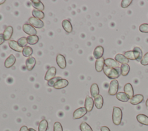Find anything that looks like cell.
I'll return each mask as SVG.
<instances>
[{
  "label": "cell",
  "mask_w": 148,
  "mask_h": 131,
  "mask_svg": "<svg viewBox=\"0 0 148 131\" xmlns=\"http://www.w3.org/2000/svg\"><path fill=\"white\" fill-rule=\"evenodd\" d=\"M124 55L128 59L131 60H135V55L133 51H125L124 54Z\"/></svg>",
  "instance_id": "e575fe53"
},
{
  "label": "cell",
  "mask_w": 148,
  "mask_h": 131,
  "mask_svg": "<svg viewBox=\"0 0 148 131\" xmlns=\"http://www.w3.org/2000/svg\"><path fill=\"white\" fill-rule=\"evenodd\" d=\"M137 121L141 124L148 126V117L143 114H139L136 116Z\"/></svg>",
  "instance_id": "cb8c5ba5"
},
{
  "label": "cell",
  "mask_w": 148,
  "mask_h": 131,
  "mask_svg": "<svg viewBox=\"0 0 148 131\" xmlns=\"http://www.w3.org/2000/svg\"><path fill=\"white\" fill-rule=\"evenodd\" d=\"M56 62L58 65V66L61 68V69H65L66 66V62L65 57L61 54H58L57 57H56Z\"/></svg>",
  "instance_id": "52a82bcc"
},
{
  "label": "cell",
  "mask_w": 148,
  "mask_h": 131,
  "mask_svg": "<svg viewBox=\"0 0 148 131\" xmlns=\"http://www.w3.org/2000/svg\"><path fill=\"white\" fill-rule=\"evenodd\" d=\"M48 128V122L46 119H42L38 126V131H46Z\"/></svg>",
  "instance_id": "4dcf8cb0"
},
{
  "label": "cell",
  "mask_w": 148,
  "mask_h": 131,
  "mask_svg": "<svg viewBox=\"0 0 148 131\" xmlns=\"http://www.w3.org/2000/svg\"><path fill=\"white\" fill-rule=\"evenodd\" d=\"M119 89V82L117 80H113L110 81L108 93L111 95L113 96L117 94V91Z\"/></svg>",
  "instance_id": "3957f363"
},
{
  "label": "cell",
  "mask_w": 148,
  "mask_h": 131,
  "mask_svg": "<svg viewBox=\"0 0 148 131\" xmlns=\"http://www.w3.org/2000/svg\"><path fill=\"white\" fill-rule=\"evenodd\" d=\"M62 78L60 76H57V77H55L53 78H52L51 80H50V81H48L47 84L50 87H54V85H55V84L60 80H61Z\"/></svg>",
  "instance_id": "d590c367"
},
{
  "label": "cell",
  "mask_w": 148,
  "mask_h": 131,
  "mask_svg": "<svg viewBox=\"0 0 148 131\" xmlns=\"http://www.w3.org/2000/svg\"><path fill=\"white\" fill-rule=\"evenodd\" d=\"M103 52H104L103 47L101 46H98L95 48L93 51V56L95 59H99L102 57Z\"/></svg>",
  "instance_id": "2e32d148"
},
{
  "label": "cell",
  "mask_w": 148,
  "mask_h": 131,
  "mask_svg": "<svg viewBox=\"0 0 148 131\" xmlns=\"http://www.w3.org/2000/svg\"><path fill=\"white\" fill-rule=\"evenodd\" d=\"M32 6L37 10L40 11H43L45 9L44 5L39 0H32L31 1Z\"/></svg>",
  "instance_id": "484cf974"
},
{
  "label": "cell",
  "mask_w": 148,
  "mask_h": 131,
  "mask_svg": "<svg viewBox=\"0 0 148 131\" xmlns=\"http://www.w3.org/2000/svg\"><path fill=\"white\" fill-rule=\"evenodd\" d=\"M143 99H144L143 95H142V94H136L134 95L131 99H130V102L131 104L133 105H137L142 103Z\"/></svg>",
  "instance_id": "8fae6325"
},
{
  "label": "cell",
  "mask_w": 148,
  "mask_h": 131,
  "mask_svg": "<svg viewBox=\"0 0 148 131\" xmlns=\"http://www.w3.org/2000/svg\"><path fill=\"white\" fill-rule=\"evenodd\" d=\"M139 29L141 32L148 33V24H146V23L142 24L139 26Z\"/></svg>",
  "instance_id": "8d00e7d4"
},
{
  "label": "cell",
  "mask_w": 148,
  "mask_h": 131,
  "mask_svg": "<svg viewBox=\"0 0 148 131\" xmlns=\"http://www.w3.org/2000/svg\"><path fill=\"white\" fill-rule=\"evenodd\" d=\"M53 131H63V128L60 122H56L54 123Z\"/></svg>",
  "instance_id": "74e56055"
},
{
  "label": "cell",
  "mask_w": 148,
  "mask_h": 131,
  "mask_svg": "<svg viewBox=\"0 0 148 131\" xmlns=\"http://www.w3.org/2000/svg\"><path fill=\"white\" fill-rule=\"evenodd\" d=\"M32 52H33V50L31 47L25 46L24 48H23L22 54L24 57H29L30 55H32Z\"/></svg>",
  "instance_id": "1f68e13d"
},
{
  "label": "cell",
  "mask_w": 148,
  "mask_h": 131,
  "mask_svg": "<svg viewBox=\"0 0 148 131\" xmlns=\"http://www.w3.org/2000/svg\"><path fill=\"white\" fill-rule=\"evenodd\" d=\"M13 32V28L12 26H8L3 31V36L5 40H9Z\"/></svg>",
  "instance_id": "e0dca14e"
},
{
  "label": "cell",
  "mask_w": 148,
  "mask_h": 131,
  "mask_svg": "<svg viewBox=\"0 0 148 131\" xmlns=\"http://www.w3.org/2000/svg\"><path fill=\"white\" fill-rule=\"evenodd\" d=\"M62 26L64 29L67 33H71L72 31V25L71 22L68 20H64L62 21Z\"/></svg>",
  "instance_id": "7402d4cb"
},
{
  "label": "cell",
  "mask_w": 148,
  "mask_h": 131,
  "mask_svg": "<svg viewBox=\"0 0 148 131\" xmlns=\"http://www.w3.org/2000/svg\"><path fill=\"white\" fill-rule=\"evenodd\" d=\"M130 67L128 64H121L120 67V73L123 76H126L129 73Z\"/></svg>",
  "instance_id": "83f0119b"
},
{
  "label": "cell",
  "mask_w": 148,
  "mask_h": 131,
  "mask_svg": "<svg viewBox=\"0 0 148 131\" xmlns=\"http://www.w3.org/2000/svg\"><path fill=\"white\" fill-rule=\"evenodd\" d=\"M20 131H28V129L26 126H23L21 127Z\"/></svg>",
  "instance_id": "7bdbcfd3"
},
{
  "label": "cell",
  "mask_w": 148,
  "mask_h": 131,
  "mask_svg": "<svg viewBox=\"0 0 148 131\" xmlns=\"http://www.w3.org/2000/svg\"><path fill=\"white\" fill-rule=\"evenodd\" d=\"M28 131H36V130L35 129H34L33 128H29Z\"/></svg>",
  "instance_id": "bcb514c9"
},
{
  "label": "cell",
  "mask_w": 148,
  "mask_h": 131,
  "mask_svg": "<svg viewBox=\"0 0 148 131\" xmlns=\"http://www.w3.org/2000/svg\"><path fill=\"white\" fill-rule=\"evenodd\" d=\"M27 42L29 44L34 45L39 41V37L37 35H29L27 38Z\"/></svg>",
  "instance_id": "f1b7e54d"
},
{
  "label": "cell",
  "mask_w": 148,
  "mask_h": 131,
  "mask_svg": "<svg viewBox=\"0 0 148 131\" xmlns=\"http://www.w3.org/2000/svg\"><path fill=\"white\" fill-rule=\"evenodd\" d=\"M122 116L123 113L121 109L119 107L114 106L113 107L112 121L115 125H119L121 123Z\"/></svg>",
  "instance_id": "7a4b0ae2"
},
{
  "label": "cell",
  "mask_w": 148,
  "mask_h": 131,
  "mask_svg": "<svg viewBox=\"0 0 148 131\" xmlns=\"http://www.w3.org/2000/svg\"><path fill=\"white\" fill-rule=\"evenodd\" d=\"M105 66V59L103 57H101L99 59H97L95 61V68L97 72H101Z\"/></svg>",
  "instance_id": "4fadbf2b"
},
{
  "label": "cell",
  "mask_w": 148,
  "mask_h": 131,
  "mask_svg": "<svg viewBox=\"0 0 148 131\" xmlns=\"http://www.w3.org/2000/svg\"><path fill=\"white\" fill-rule=\"evenodd\" d=\"M8 44L9 47L14 51L17 52H22L23 48L19 46V44L17 43V42L13 40H10L8 42Z\"/></svg>",
  "instance_id": "9a60e30c"
},
{
  "label": "cell",
  "mask_w": 148,
  "mask_h": 131,
  "mask_svg": "<svg viewBox=\"0 0 148 131\" xmlns=\"http://www.w3.org/2000/svg\"><path fill=\"white\" fill-rule=\"evenodd\" d=\"M17 43L19 44L20 46L23 47H25L26 45L27 44L28 42H27V38L25 37H21L20 39H18L17 40Z\"/></svg>",
  "instance_id": "836d02e7"
},
{
  "label": "cell",
  "mask_w": 148,
  "mask_h": 131,
  "mask_svg": "<svg viewBox=\"0 0 148 131\" xmlns=\"http://www.w3.org/2000/svg\"><path fill=\"white\" fill-rule=\"evenodd\" d=\"M32 14L33 17L39 18L40 20L43 19L45 17L44 13L42 11H40L37 9H33L32 11Z\"/></svg>",
  "instance_id": "f546056e"
},
{
  "label": "cell",
  "mask_w": 148,
  "mask_h": 131,
  "mask_svg": "<svg viewBox=\"0 0 148 131\" xmlns=\"http://www.w3.org/2000/svg\"><path fill=\"white\" fill-rule=\"evenodd\" d=\"M69 84V82L66 79H64V78H61V80H58L54 85V88L55 89H62L64 88L65 87H66Z\"/></svg>",
  "instance_id": "d6986e66"
},
{
  "label": "cell",
  "mask_w": 148,
  "mask_h": 131,
  "mask_svg": "<svg viewBox=\"0 0 148 131\" xmlns=\"http://www.w3.org/2000/svg\"><path fill=\"white\" fill-rule=\"evenodd\" d=\"M119 68L118 69H115V68H110L106 66H104L103 71L105 74L110 79H116L118 78L120 75V72L119 70Z\"/></svg>",
  "instance_id": "6da1fadb"
},
{
  "label": "cell",
  "mask_w": 148,
  "mask_h": 131,
  "mask_svg": "<svg viewBox=\"0 0 148 131\" xmlns=\"http://www.w3.org/2000/svg\"><path fill=\"white\" fill-rule=\"evenodd\" d=\"M114 59L119 63H120L121 64H127L129 62V59L121 54H116L114 57Z\"/></svg>",
  "instance_id": "603a6c76"
},
{
  "label": "cell",
  "mask_w": 148,
  "mask_h": 131,
  "mask_svg": "<svg viewBox=\"0 0 148 131\" xmlns=\"http://www.w3.org/2000/svg\"><path fill=\"white\" fill-rule=\"evenodd\" d=\"M5 41V39H4L3 34H2V33H0V45H1L2 44H3Z\"/></svg>",
  "instance_id": "60d3db41"
},
{
  "label": "cell",
  "mask_w": 148,
  "mask_h": 131,
  "mask_svg": "<svg viewBox=\"0 0 148 131\" xmlns=\"http://www.w3.org/2000/svg\"><path fill=\"white\" fill-rule=\"evenodd\" d=\"M94 100L92 98L89 96H87L84 102V107L88 112H90L94 107Z\"/></svg>",
  "instance_id": "30bf717a"
},
{
  "label": "cell",
  "mask_w": 148,
  "mask_h": 131,
  "mask_svg": "<svg viewBox=\"0 0 148 131\" xmlns=\"http://www.w3.org/2000/svg\"><path fill=\"white\" fill-rule=\"evenodd\" d=\"M16 61V58L13 54H10L5 60L4 65L6 68H10L14 65Z\"/></svg>",
  "instance_id": "7c38bea8"
},
{
  "label": "cell",
  "mask_w": 148,
  "mask_h": 131,
  "mask_svg": "<svg viewBox=\"0 0 148 131\" xmlns=\"http://www.w3.org/2000/svg\"><path fill=\"white\" fill-rule=\"evenodd\" d=\"M116 95V98L119 100L123 102H127L130 99L128 96L125 93V92H118Z\"/></svg>",
  "instance_id": "4316f807"
},
{
  "label": "cell",
  "mask_w": 148,
  "mask_h": 131,
  "mask_svg": "<svg viewBox=\"0 0 148 131\" xmlns=\"http://www.w3.org/2000/svg\"><path fill=\"white\" fill-rule=\"evenodd\" d=\"M140 63L144 66H146L148 65V52L146 53L142 57L140 61Z\"/></svg>",
  "instance_id": "ab89813d"
},
{
  "label": "cell",
  "mask_w": 148,
  "mask_h": 131,
  "mask_svg": "<svg viewBox=\"0 0 148 131\" xmlns=\"http://www.w3.org/2000/svg\"><path fill=\"white\" fill-rule=\"evenodd\" d=\"M132 0H123L121 2V6L122 8H127L132 3Z\"/></svg>",
  "instance_id": "f35d334b"
},
{
  "label": "cell",
  "mask_w": 148,
  "mask_h": 131,
  "mask_svg": "<svg viewBox=\"0 0 148 131\" xmlns=\"http://www.w3.org/2000/svg\"><path fill=\"white\" fill-rule=\"evenodd\" d=\"M146 106L147 108H148V99L146 101Z\"/></svg>",
  "instance_id": "f6af8a7d"
},
{
  "label": "cell",
  "mask_w": 148,
  "mask_h": 131,
  "mask_svg": "<svg viewBox=\"0 0 148 131\" xmlns=\"http://www.w3.org/2000/svg\"><path fill=\"white\" fill-rule=\"evenodd\" d=\"M124 91L125 93L128 96L129 99H131L134 96V89L130 83H127L124 87Z\"/></svg>",
  "instance_id": "5bb4252c"
},
{
  "label": "cell",
  "mask_w": 148,
  "mask_h": 131,
  "mask_svg": "<svg viewBox=\"0 0 148 131\" xmlns=\"http://www.w3.org/2000/svg\"><path fill=\"white\" fill-rule=\"evenodd\" d=\"M5 2V0H0V5L3 4Z\"/></svg>",
  "instance_id": "ee69618b"
},
{
  "label": "cell",
  "mask_w": 148,
  "mask_h": 131,
  "mask_svg": "<svg viewBox=\"0 0 148 131\" xmlns=\"http://www.w3.org/2000/svg\"><path fill=\"white\" fill-rule=\"evenodd\" d=\"M101 131H110L109 128L106 126H103L101 128Z\"/></svg>",
  "instance_id": "b9f144b4"
},
{
  "label": "cell",
  "mask_w": 148,
  "mask_h": 131,
  "mask_svg": "<svg viewBox=\"0 0 148 131\" xmlns=\"http://www.w3.org/2000/svg\"><path fill=\"white\" fill-rule=\"evenodd\" d=\"M95 106L97 109H101L103 104V99L102 95H98L95 98H94V100Z\"/></svg>",
  "instance_id": "44dd1931"
},
{
  "label": "cell",
  "mask_w": 148,
  "mask_h": 131,
  "mask_svg": "<svg viewBox=\"0 0 148 131\" xmlns=\"http://www.w3.org/2000/svg\"><path fill=\"white\" fill-rule=\"evenodd\" d=\"M99 89L98 85L96 83H93L90 87V93L92 97L95 98L99 95Z\"/></svg>",
  "instance_id": "d4e9b609"
},
{
  "label": "cell",
  "mask_w": 148,
  "mask_h": 131,
  "mask_svg": "<svg viewBox=\"0 0 148 131\" xmlns=\"http://www.w3.org/2000/svg\"><path fill=\"white\" fill-rule=\"evenodd\" d=\"M23 31L29 35H36V30L31 25L29 24H25L23 26Z\"/></svg>",
  "instance_id": "8992f818"
},
{
  "label": "cell",
  "mask_w": 148,
  "mask_h": 131,
  "mask_svg": "<svg viewBox=\"0 0 148 131\" xmlns=\"http://www.w3.org/2000/svg\"><path fill=\"white\" fill-rule=\"evenodd\" d=\"M133 52L134 53L135 60L138 62H140L142 57H143V53L142 50L139 47H135L133 48Z\"/></svg>",
  "instance_id": "ffe728a7"
},
{
  "label": "cell",
  "mask_w": 148,
  "mask_h": 131,
  "mask_svg": "<svg viewBox=\"0 0 148 131\" xmlns=\"http://www.w3.org/2000/svg\"><path fill=\"white\" fill-rule=\"evenodd\" d=\"M56 74V68L54 66L50 67L46 73L45 76V80L46 81H50L54 77H55V76Z\"/></svg>",
  "instance_id": "9c48e42d"
},
{
  "label": "cell",
  "mask_w": 148,
  "mask_h": 131,
  "mask_svg": "<svg viewBox=\"0 0 148 131\" xmlns=\"http://www.w3.org/2000/svg\"><path fill=\"white\" fill-rule=\"evenodd\" d=\"M80 129L81 131H92L91 126L86 122H83L80 125Z\"/></svg>",
  "instance_id": "d6a6232c"
},
{
  "label": "cell",
  "mask_w": 148,
  "mask_h": 131,
  "mask_svg": "<svg viewBox=\"0 0 148 131\" xmlns=\"http://www.w3.org/2000/svg\"><path fill=\"white\" fill-rule=\"evenodd\" d=\"M28 22L29 23L30 25L35 28H42L44 27V23L41 20L34 17H30L28 19Z\"/></svg>",
  "instance_id": "277c9868"
},
{
  "label": "cell",
  "mask_w": 148,
  "mask_h": 131,
  "mask_svg": "<svg viewBox=\"0 0 148 131\" xmlns=\"http://www.w3.org/2000/svg\"><path fill=\"white\" fill-rule=\"evenodd\" d=\"M87 113L86 108L84 107H81L76 109L73 113V118L75 119H80L84 116Z\"/></svg>",
  "instance_id": "5b68a950"
},
{
  "label": "cell",
  "mask_w": 148,
  "mask_h": 131,
  "mask_svg": "<svg viewBox=\"0 0 148 131\" xmlns=\"http://www.w3.org/2000/svg\"><path fill=\"white\" fill-rule=\"evenodd\" d=\"M105 65L110 68L118 69L120 68V63L113 58H106L105 59Z\"/></svg>",
  "instance_id": "ba28073f"
},
{
  "label": "cell",
  "mask_w": 148,
  "mask_h": 131,
  "mask_svg": "<svg viewBox=\"0 0 148 131\" xmlns=\"http://www.w3.org/2000/svg\"><path fill=\"white\" fill-rule=\"evenodd\" d=\"M35 64H36V60L34 57H30L26 59L25 65L28 70L29 71L32 70L34 69Z\"/></svg>",
  "instance_id": "ac0fdd59"
}]
</instances>
